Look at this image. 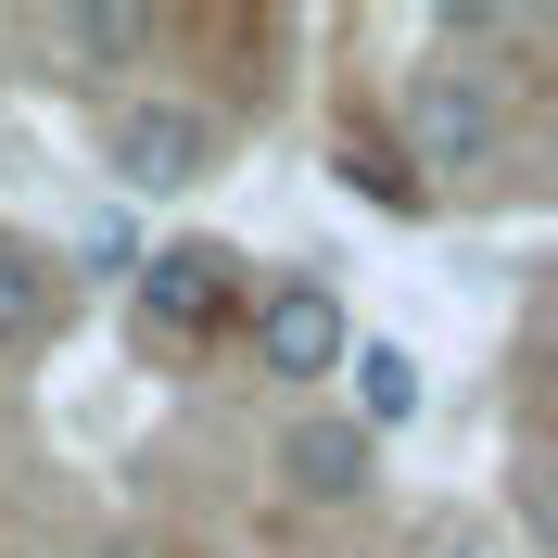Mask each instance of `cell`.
Listing matches in <instances>:
<instances>
[{
    "label": "cell",
    "instance_id": "obj_10",
    "mask_svg": "<svg viewBox=\"0 0 558 558\" xmlns=\"http://www.w3.org/2000/svg\"><path fill=\"white\" fill-rule=\"evenodd\" d=\"M432 558H483V546H432Z\"/></svg>",
    "mask_w": 558,
    "mask_h": 558
},
{
    "label": "cell",
    "instance_id": "obj_8",
    "mask_svg": "<svg viewBox=\"0 0 558 558\" xmlns=\"http://www.w3.org/2000/svg\"><path fill=\"white\" fill-rule=\"evenodd\" d=\"M51 317H64V279H51V254L0 229V355H26Z\"/></svg>",
    "mask_w": 558,
    "mask_h": 558
},
{
    "label": "cell",
    "instance_id": "obj_4",
    "mask_svg": "<svg viewBox=\"0 0 558 558\" xmlns=\"http://www.w3.org/2000/svg\"><path fill=\"white\" fill-rule=\"evenodd\" d=\"M242 343H254V368H267L279 393H317V381H330V368L355 355V305H343V292H330L317 267H279V279H254Z\"/></svg>",
    "mask_w": 558,
    "mask_h": 558
},
{
    "label": "cell",
    "instance_id": "obj_6",
    "mask_svg": "<svg viewBox=\"0 0 558 558\" xmlns=\"http://www.w3.org/2000/svg\"><path fill=\"white\" fill-rule=\"evenodd\" d=\"M38 38H51L76 76H114V64H140V51H153V13H128V0H76V13H51Z\"/></svg>",
    "mask_w": 558,
    "mask_h": 558
},
{
    "label": "cell",
    "instance_id": "obj_9",
    "mask_svg": "<svg viewBox=\"0 0 558 558\" xmlns=\"http://www.w3.org/2000/svg\"><path fill=\"white\" fill-rule=\"evenodd\" d=\"M89 558H166V546H140V533H114V546H89Z\"/></svg>",
    "mask_w": 558,
    "mask_h": 558
},
{
    "label": "cell",
    "instance_id": "obj_3",
    "mask_svg": "<svg viewBox=\"0 0 558 558\" xmlns=\"http://www.w3.org/2000/svg\"><path fill=\"white\" fill-rule=\"evenodd\" d=\"M102 178L114 191H140V204H178V191H204L216 153H229V128H216L191 89H114L102 102Z\"/></svg>",
    "mask_w": 558,
    "mask_h": 558
},
{
    "label": "cell",
    "instance_id": "obj_5",
    "mask_svg": "<svg viewBox=\"0 0 558 558\" xmlns=\"http://www.w3.org/2000/svg\"><path fill=\"white\" fill-rule=\"evenodd\" d=\"M279 483L305 495V508H355V495L381 483V445H368L343 407H305L292 432H279Z\"/></svg>",
    "mask_w": 558,
    "mask_h": 558
},
{
    "label": "cell",
    "instance_id": "obj_2",
    "mask_svg": "<svg viewBox=\"0 0 558 558\" xmlns=\"http://www.w3.org/2000/svg\"><path fill=\"white\" fill-rule=\"evenodd\" d=\"M393 128H407V166L432 178V191H470V178L508 166V89H495L483 64H418L407 89H393Z\"/></svg>",
    "mask_w": 558,
    "mask_h": 558
},
{
    "label": "cell",
    "instance_id": "obj_1",
    "mask_svg": "<svg viewBox=\"0 0 558 558\" xmlns=\"http://www.w3.org/2000/svg\"><path fill=\"white\" fill-rule=\"evenodd\" d=\"M242 305H254V267L229 242H153L128 279V343L140 355H204V343L242 330Z\"/></svg>",
    "mask_w": 558,
    "mask_h": 558
},
{
    "label": "cell",
    "instance_id": "obj_7",
    "mask_svg": "<svg viewBox=\"0 0 558 558\" xmlns=\"http://www.w3.org/2000/svg\"><path fill=\"white\" fill-rule=\"evenodd\" d=\"M343 368H355V407H343V418L368 432V445L418 418V355H407V343H381V330H355V355H343Z\"/></svg>",
    "mask_w": 558,
    "mask_h": 558
}]
</instances>
